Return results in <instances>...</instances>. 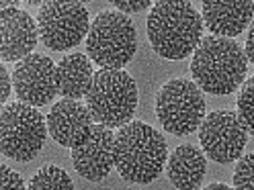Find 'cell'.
Returning a JSON list of instances; mask_svg holds the SVG:
<instances>
[{
  "label": "cell",
  "mask_w": 254,
  "mask_h": 190,
  "mask_svg": "<svg viewBox=\"0 0 254 190\" xmlns=\"http://www.w3.org/2000/svg\"><path fill=\"white\" fill-rule=\"evenodd\" d=\"M203 17L187 0H160L148 14L152 49L170 61L195 53L203 39Z\"/></svg>",
  "instance_id": "1"
},
{
  "label": "cell",
  "mask_w": 254,
  "mask_h": 190,
  "mask_svg": "<svg viewBox=\"0 0 254 190\" xmlns=\"http://www.w3.org/2000/svg\"><path fill=\"white\" fill-rule=\"evenodd\" d=\"M164 137L154 127L131 121L115 135V168L125 182L150 184L168 162Z\"/></svg>",
  "instance_id": "2"
},
{
  "label": "cell",
  "mask_w": 254,
  "mask_h": 190,
  "mask_svg": "<svg viewBox=\"0 0 254 190\" xmlns=\"http://www.w3.org/2000/svg\"><path fill=\"white\" fill-rule=\"evenodd\" d=\"M246 53L234 39L203 37L190 59V74L195 84L203 90L224 96L240 88L246 78Z\"/></svg>",
  "instance_id": "3"
},
{
  "label": "cell",
  "mask_w": 254,
  "mask_h": 190,
  "mask_svg": "<svg viewBox=\"0 0 254 190\" xmlns=\"http://www.w3.org/2000/svg\"><path fill=\"white\" fill-rule=\"evenodd\" d=\"M137 51V33L131 19L117 10L97 14L86 35V55L103 70H121Z\"/></svg>",
  "instance_id": "4"
},
{
  "label": "cell",
  "mask_w": 254,
  "mask_h": 190,
  "mask_svg": "<svg viewBox=\"0 0 254 190\" xmlns=\"http://www.w3.org/2000/svg\"><path fill=\"white\" fill-rule=\"evenodd\" d=\"M86 106L94 123L109 129L131 123L137 108V84L123 70H101L94 74L86 94Z\"/></svg>",
  "instance_id": "5"
},
{
  "label": "cell",
  "mask_w": 254,
  "mask_h": 190,
  "mask_svg": "<svg viewBox=\"0 0 254 190\" xmlns=\"http://www.w3.org/2000/svg\"><path fill=\"white\" fill-rule=\"evenodd\" d=\"M47 123L35 106L12 102L0 115V151L14 162H29L43 149Z\"/></svg>",
  "instance_id": "6"
},
{
  "label": "cell",
  "mask_w": 254,
  "mask_h": 190,
  "mask_svg": "<svg viewBox=\"0 0 254 190\" xmlns=\"http://www.w3.org/2000/svg\"><path fill=\"white\" fill-rule=\"evenodd\" d=\"M156 117L172 135H189L201 127L205 115L203 90L190 80L174 78L156 96Z\"/></svg>",
  "instance_id": "7"
},
{
  "label": "cell",
  "mask_w": 254,
  "mask_h": 190,
  "mask_svg": "<svg viewBox=\"0 0 254 190\" xmlns=\"http://www.w3.org/2000/svg\"><path fill=\"white\" fill-rule=\"evenodd\" d=\"M37 29L45 47L66 51L88 35L90 17L80 2H45L37 14Z\"/></svg>",
  "instance_id": "8"
},
{
  "label": "cell",
  "mask_w": 254,
  "mask_h": 190,
  "mask_svg": "<svg viewBox=\"0 0 254 190\" xmlns=\"http://www.w3.org/2000/svg\"><path fill=\"white\" fill-rule=\"evenodd\" d=\"M246 127L234 110H213L199 127V141L205 155L217 164H230L242 157L246 147Z\"/></svg>",
  "instance_id": "9"
},
{
  "label": "cell",
  "mask_w": 254,
  "mask_h": 190,
  "mask_svg": "<svg viewBox=\"0 0 254 190\" xmlns=\"http://www.w3.org/2000/svg\"><path fill=\"white\" fill-rule=\"evenodd\" d=\"M12 84L21 102L45 106L58 94V66L47 55L31 53L14 66Z\"/></svg>",
  "instance_id": "10"
},
{
  "label": "cell",
  "mask_w": 254,
  "mask_h": 190,
  "mask_svg": "<svg viewBox=\"0 0 254 190\" xmlns=\"http://www.w3.org/2000/svg\"><path fill=\"white\" fill-rule=\"evenodd\" d=\"M72 164L84 180L101 182L115 166V135L105 125H94L92 133L72 147Z\"/></svg>",
  "instance_id": "11"
},
{
  "label": "cell",
  "mask_w": 254,
  "mask_h": 190,
  "mask_svg": "<svg viewBox=\"0 0 254 190\" xmlns=\"http://www.w3.org/2000/svg\"><path fill=\"white\" fill-rule=\"evenodd\" d=\"M39 41V29L29 12L10 6L0 10V57L23 61L33 53Z\"/></svg>",
  "instance_id": "12"
},
{
  "label": "cell",
  "mask_w": 254,
  "mask_h": 190,
  "mask_svg": "<svg viewBox=\"0 0 254 190\" xmlns=\"http://www.w3.org/2000/svg\"><path fill=\"white\" fill-rule=\"evenodd\" d=\"M94 119L86 104L64 98L54 104V108L47 115V131L50 137L62 147H74L92 133Z\"/></svg>",
  "instance_id": "13"
},
{
  "label": "cell",
  "mask_w": 254,
  "mask_h": 190,
  "mask_svg": "<svg viewBox=\"0 0 254 190\" xmlns=\"http://www.w3.org/2000/svg\"><path fill=\"white\" fill-rule=\"evenodd\" d=\"M203 25L215 37L232 39L244 33L254 14V2L250 0H232V2H211L205 0L201 4Z\"/></svg>",
  "instance_id": "14"
},
{
  "label": "cell",
  "mask_w": 254,
  "mask_h": 190,
  "mask_svg": "<svg viewBox=\"0 0 254 190\" xmlns=\"http://www.w3.org/2000/svg\"><path fill=\"white\" fill-rule=\"evenodd\" d=\"M205 170V153L195 145H179L166 162V174L179 190H199Z\"/></svg>",
  "instance_id": "15"
},
{
  "label": "cell",
  "mask_w": 254,
  "mask_h": 190,
  "mask_svg": "<svg viewBox=\"0 0 254 190\" xmlns=\"http://www.w3.org/2000/svg\"><path fill=\"white\" fill-rule=\"evenodd\" d=\"M94 80L90 57L84 53H70L58 63V94L78 100L88 94Z\"/></svg>",
  "instance_id": "16"
},
{
  "label": "cell",
  "mask_w": 254,
  "mask_h": 190,
  "mask_svg": "<svg viewBox=\"0 0 254 190\" xmlns=\"http://www.w3.org/2000/svg\"><path fill=\"white\" fill-rule=\"evenodd\" d=\"M27 190H74V182L60 166H43L33 174Z\"/></svg>",
  "instance_id": "17"
},
{
  "label": "cell",
  "mask_w": 254,
  "mask_h": 190,
  "mask_svg": "<svg viewBox=\"0 0 254 190\" xmlns=\"http://www.w3.org/2000/svg\"><path fill=\"white\" fill-rule=\"evenodd\" d=\"M238 117L242 119L246 131L254 135V76L242 84V90L238 94Z\"/></svg>",
  "instance_id": "18"
},
{
  "label": "cell",
  "mask_w": 254,
  "mask_h": 190,
  "mask_svg": "<svg viewBox=\"0 0 254 190\" xmlns=\"http://www.w3.org/2000/svg\"><path fill=\"white\" fill-rule=\"evenodd\" d=\"M234 190H254V153H246L238 160L234 170Z\"/></svg>",
  "instance_id": "19"
},
{
  "label": "cell",
  "mask_w": 254,
  "mask_h": 190,
  "mask_svg": "<svg viewBox=\"0 0 254 190\" xmlns=\"http://www.w3.org/2000/svg\"><path fill=\"white\" fill-rule=\"evenodd\" d=\"M0 190H27L23 178L8 166H0Z\"/></svg>",
  "instance_id": "20"
},
{
  "label": "cell",
  "mask_w": 254,
  "mask_h": 190,
  "mask_svg": "<svg viewBox=\"0 0 254 190\" xmlns=\"http://www.w3.org/2000/svg\"><path fill=\"white\" fill-rule=\"evenodd\" d=\"M150 6H154L150 0H141V2H115V8L123 10V14L125 12H139V10H146Z\"/></svg>",
  "instance_id": "21"
},
{
  "label": "cell",
  "mask_w": 254,
  "mask_h": 190,
  "mask_svg": "<svg viewBox=\"0 0 254 190\" xmlns=\"http://www.w3.org/2000/svg\"><path fill=\"white\" fill-rule=\"evenodd\" d=\"M244 53H246V59H250L254 63V21H252V25L248 29V35H246V49H244Z\"/></svg>",
  "instance_id": "22"
},
{
  "label": "cell",
  "mask_w": 254,
  "mask_h": 190,
  "mask_svg": "<svg viewBox=\"0 0 254 190\" xmlns=\"http://www.w3.org/2000/svg\"><path fill=\"white\" fill-rule=\"evenodd\" d=\"M0 72H2V96H0V102H6L10 96V76L4 66H0Z\"/></svg>",
  "instance_id": "23"
},
{
  "label": "cell",
  "mask_w": 254,
  "mask_h": 190,
  "mask_svg": "<svg viewBox=\"0 0 254 190\" xmlns=\"http://www.w3.org/2000/svg\"><path fill=\"white\" fill-rule=\"evenodd\" d=\"M203 190H234V188H230V186L224 184V182H213V184H209V186H205Z\"/></svg>",
  "instance_id": "24"
}]
</instances>
